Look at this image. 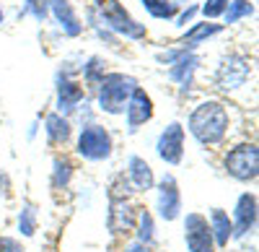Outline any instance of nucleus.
<instances>
[{"label":"nucleus","mask_w":259,"mask_h":252,"mask_svg":"<svg viewBox=\"0 0 259 252\" xmlns=\"http://www.w3.org/2000/svg\"><path fill=\"white\" fill-rule=\"evenodd\" d=\"M45 133H47V138H50L52 146H65V143L70 140V135H73V128H70L68 117L50 115L47 122H45Z\"/></svg>","instance_id":"18"},{"label":"nucleus","mask_w":259,"mask_h":252,"mask_svg":"<svg viewBox=\"0 0 259 252\" xmlns=\"http://www.w3.org/2000/svg\"><path fill=\"white\" fill-rule=\"evenodd\" d=\"M194 11H197V8H187V11H184V13H182V16L177 18V24H179V26H187V21H189V18L194 16Z\"/></svg>","instance_id":"30"},{"label":"nucleus","mask_w":259,"mask_h":252,"mask_svg":"<svg viewBox=\"0 0 259 252\" xmlns=\"http://www.w3.org/2000/svg\"><path fill=\"white\" fill-rule=\"evenodd\" d=\"M223 169L239 182H254L259 174V151L254 143H239L223 156Z\"/></svg>","instance_id":"3"},{"label":"nucleus","mask_w":259,"mask_h":252,"mask_svg":"<svg viewBox=\"0 0 259 252\" xmlns=\"http://www.w3.org/2000/svg\"><path fill=\"white\" fill-rule=\"evenodd\" d=\"M140 3L153 18H174L179 11L177 3H171V0H140Z\"/></svg>","instance_id":"23"},{"label":"nucleus","mask_w":259,"mask_h":252,"mask_svg":"<svg viewBox=\"0 0 259 252\" xmlns=\"http://www.w3.org/2000/svg\"><path fill=\"white\" fill-rule=\"evenodd\" d=\"M78 156H83L85 161H106L114 151V140L112 133L104 128V125H85L78 135Z\"/></svg>","instance_id":"4"},{"label":"nucleus","mask_w":259,"mask_h":252,"mask_svg":"<svg viewBox=\"0 0 259 252\" xmlns=\"http://www.w3.org/2000/svg\"><path fill=\"white\" fill-rule=\"evenodd\" d=\"M184 242H187V249L189 252H215L212 242V232H210V224H207V216L192 211L184 216Z\"/></svg>","instance_id":"7"},{"label":"nucleus","mask_w":259,"mask_h":252,"mask_svg":"<svg viewBox=\"0 0 259 252\" xmlns=\"http://www.w3.org/2000/svg\"><path fill=\"white\" fill-rule=\"evenodd\" d=\"M158 195H156V211L163 221H177L182 216V190L174 174H163L158 179Z\"/></svg>","instance_id":"8"},{"label":"nucleus","mask_w":259,"mask_h":252,"mask_svg":"<svg viewBox=\"0 0 259 252\" xmlns=\"http://www.w3.org/2000/svg\"><path fill=\"white\" fill-rule=\"evenodd\" d=\"M99 13H101L104 24L122 37H127V39H143L145 37V24H138V21L124 11V6L119 0H104L99 6Z\"/></svg>","instance_id":"5"},{"label":"nucleus","mask_w":259,"mask_h":252,"mask_svg":"<svg viewBox=\"0 0 259 252\" xmlns=\"http://www.w3.org/2000/svg\"><path fill=\"white\" fill-rule=\"evenodd\" d=\"M104 76V65L99 57H91L89 65H83V81L89 83V86H99V81Z\"/></svg>","instance_id":"25"},{"label":"nucleus","mask_w":259,"mask_h":252,"mask_svg":"<svg viewBox=\"0 0 259 252\" xmlns=\"http://www.w3.org/2000/svg\"><path fill=\"white\" fill-rule=\"evenodd\" d=\"M251 13H254L251 0H231L223 16H226V24H239L241 18H249Z\"/></svg>","instance_id":"24"},{"label":"nucleus","mask_w":259,"mask_h":252,"mask_svg":"<svg viewBox=\"0 0 259 252\" xmlns=\"http://www.w3.org/2000/svg\"><path fill=\"white\" fill-rule=\"evenodd\" d=\"M135 239L153 247L156 244V226H153V216L150 211H140L138 213V232H135Z\"/></svg>","instance_id":"21"},{"label":"nucleus","mask_w":259,"mask_h":252,"mask_svg":"<svg viewBox=\"0 0 259 252\" xmlns=\"http://www.w3.org/2000/svg\"><path fill=\"white\" fill-rule=\"evenodd\" d=\"M124 117H127V130L130 133H135L140 125L150 122V117H153V101H150V96L140 86L130 94V99L124 104Z\"/></svg>","instance_id":"12"},{"label":"nucleus","mask_w":259,"mask_h":252,"mask_svg":"<svg viewBox=\"0 0 259 252\" xmlns=\"http://www.w3.org/2000/svg\"><path fill=\"white\" fill-rule=\"evenodd\" d=\"M83 101V86L68 76H57V115H70Z\"/></svg>","instance_id":"14"},{"label":"nucleus","mask_w":259,"mask_h":252,"mask_svg":"<svg viewBox=\"0 0 259 252\" xmlns=\"http://www.w3.org/2000/svg\"><path fill=\"white\" fill-rule=\"evenodd\" d=\"M156 154L161 161L171 164V166H179L184 159V128L179 122H168L163 133L156 140Z\"/></svg>","instance_id":"9"},{"label":"nucleus","mask_w":259,"mask_h":252,"mask_svg":"<svg viewBox=\"0 0 259 252\" xmlns=\"http://www.w3.org/2000/svg\"><path fill=\"white\" fill-rule=\"evenodd\" d=\"M124 252H150V247H148V244H143V242H138V239H135V242H130V244H127V247H124Z\"/></svg>","instance_id":"29"},{"label":"nucleus","mask_w":259,"mask_h":252,"mask_svg":"<svg viewBox=\"0 0 259 252\" xmlns=\"http://www.w3.org/2000/svg\"><path fill=\"white\" fill-rule=\"evenodd\" d=\"M197 65H200V57H197V55H192V52H184V55L174 62V65H171L168 78H171V81H177L182 89H189L192 76H194V70H197Z\"/></svg>","instance_id":"17"},{"label":"nucleus","mask_w":259,"mask_h":252,"mask_svg":"<svg viewBox=\"0 0 259 252\" xmlns=\"http://www.w3.org/2000/svg\"><path fill=\"white\" fill-rule=\"evenodd\" d=\"M223 31V24H212V21H205V24H194L184 37H182V50H192V47H197L200 42H205V39H210V37H215V34H221Z\"/></svg>","instance_id":"19"},{"label":"nucleus","mask_w":259,"mask_h":252,"mask_svg":"<svg viewBox=\"0 0 259 252\" xmlns=\"http://www.w3.org/2000/svg\"><path fill=\"white\" fill-rule=\"evenodd\" d=\"M18 232L21 237H34L36 234V208L31 203H24L18 211Z\"/></svg>","instance_id":"22"},{"label":"nucleus","mask_w":259,"mask_h":252,"mask_svg":"<svg viewBox=\"0 0 259 252\" xmlns=\"http://www.w3.org/2000/svg\"><path fill=\"white\" fill-rule=\"evenodd\" d=\"M210 232H212V242L215 247L226 249L228 242L233 239V224H231V216L223 211V208H210Z\"/></svg>","instance_id":"16"},{"label":"nucleus","mask_w":259,"mask_h":252,"mask_svg":"<svg viewBox=\"0 0 259 252\" xmlns=\"http://www.w3.org/2000/svg\"><path fill=\"white\" fill-rule=\"evenodd\" d=\"M31 13L36 21H45L50 16V0H26V6L24 11H21V16H26Z\"/></svg>","instance_id":"26"},{"label":"nucleus","mask_w":259,"mask_h":252,"mask_svg":"<svg viewBox=\"0 0 259 252\" xmlns=\"http://www.w3.org/2000/svg\"><path fill=\"white\" fill-rule=\"evenodd\" d=\"M138 89V81L124 73H104L99 81V110L106 115H122L124 104Z\"/></svg>","instance_id":"2"},{"label":"nucleus","mask_w":259,"mask_h":252,"mask_svg":"<svg viewBox=\"0 0 259 252\" xmlns=\"http://www.w3.org/2000/svg\"><path fill=\"white\" fill-rule=\"evenodd\" d=\"M127 182L130 187H133L135 193H148L153 190L156 185V177H153V169H150V164L140 156H130L127 159Z\"/></svg>","instance_id":"13"},{"label":"nucleus","mask_w":259,"mask_h":252,"mask_svg":"<svg viewBox=\"0 0 259 252\" xmlns=\"http://www.w3.org/2000/svg\"><path fill=\"white\" fill-rule=\"evenodd\" d=\"M251 73V65H249V60L244 55H226L221 60V65L218 70H215V86L223 89V91H236V89H241L246 78Z\"/></svg>","instance_id":"6"},{"label":"nucleus","mask_w":259,"mask_h":252,"mask_svg":"<svg viewBox=\"0 0 259 252\" xmlns=\"http://www.w3.org/2000/svg\"><path fill=\"white\" fill-rule=\"evenodd\" d=\"M50 11L55 13L60 29L68 34V37H78V34L83 31V24H80L78 13L73 11L70 0H50Z\"/></svg>","instance_id":"15"},{"label":"nucleus","mask_w":259,"mask_h":252,"mask_svg":"<svg viewBox=\"0 0 259 252\" xmlns=\"http://www.w3.org/2000/svg\"><path fill=\"white\" fill-rule=\"evenodd\" d=\"M96 3H99V6H101V3H104V0H96Z\"/></svg>","instance_id":"32"},{"label":"nucleus","mask_w":259,"mask_h":252,"mask_svg":"<svg viewBox=\"0 0 259 252\" xmlns=\"http://www.w3.org/2000/svg\"><path fill=\"white\" fill-rule=\"evenodd\" d=\"M0 24H3V8H0Z\"/></svg>","instance_id":"31"},{"label":"nucleus","mask_w":259,"mask_h":252,"mask_svg":"<svg viewBox=\"0 0 259 252\" xmlns=\"http://www.w3.org/2000/svg\"><path fill=\"white\" fill-rule=\"evenodd\" d=\"M138 221V208L127 198H109V213H106V226L114 237L127 234L135 229Z\"/></svg>","instance_id":"11"},{"label":"nucleus","mask_w":259,"mask_h":252,"mask_svg":"<svg viewBox=\"0 0 259 252\" xmlns=\"http://www.w3.org/2000/svg\"><path fill=\"white\" fill-rule=\"evenodd\" d=\"M70 177H73V164L68 156H55L52 161V187L57 190H65L70 185Z\"/></svg>","instance_id":"20"},{"label":"nucleus","mask_w":259,"mask_h":252,"mask_svg":"<svg viewBox=\"0 0 259 252\" xmlns=\"http://www.w3.org/2000/svg\"><path fill=\"white\" fill-rule=\"evenodd\" d=\"M233 239H244L256 229V195L254 193H241L233 208Z\"/></svg>","instance_id":"10"},{"label":"nucleus","mask_w":259,"mask_h":252,"mask_svg":"<svg viewBox=\"0 0 259 252\" xmlns=\"http://www.w3.org/2000/svg\"><path fill=\"white\" fill-rule=\"evenodd\" d=\"M228 3H231V0H207V3L202 6V13H205L207 18L223 16V13H226V8H228Z\"/></svg>","instance_id":"27"},{"label":"nucleus","mask_w":259,"mask_h":252,"mask_svg":"<svg viewBox=\"0 0 259 252\" xmlns=\"http://www.w3.org/2000/svg\"><path fill=\"white\" fill-rule=\"evenodd\" d=\"M0 252H29L24 244H21L16 237H0Z\"/></svg>","instance_id":"28"},{"label":"nucleus","mask_w":259,"mask_h":252,"mask_svg":"<svg viewBox=\"0 0 259 252\" xmlns=\"http://www.w3.org/2000/svg\"><path fill=\"white\" fill-rule=\"evenodd\" d=\"M228 125H231V120H228V110L223 107V101L207 99V101L197 104V107L192 110L187 128L197 143L218 146L228 135Z\"/></svg>","instance_id":"1"}]
</instances>
